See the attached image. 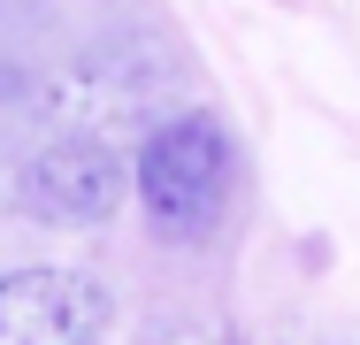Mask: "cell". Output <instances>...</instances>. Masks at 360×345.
Here are the masks:
<instances>
[{
    "label": "cell",
    "mask_w": 360,
    "mask_h": 345,
    "mask_svg": "<svg viewBox=\"0 0 360 345\" xmlns=\"http://www.w3.org/2000/svg\"><path fill=\"white\" fill-rule=\"evenodd\" d=\"M230 169H238V153H230V131L215 115L161 123L146 138V153H139V200L153 215V230L207 238L222 222V200H230Z\"/></svg>",
    "instance_id": "1"
},
{
    "label": "cell",
    "mask_w": 360,
    "mask_h": 345,
    "mask_svg": "<svg viewBox=\"0 0 360 345\" xmlns=\"http://www.w3.org/2000/svg\"><path fill=\"white\" fill-rule=\"evenodd\" d=\"M108 291L84 269H15L0 276V345H108Z\"/></svg>",
    "instance_id": "2"
},
{
    "label": "cell",
    "mask_w": 360,
    "mask_h": 345,
    "mask_svg": "<svg viewBox=\"0 0 360 345\" xmlns=\"http://www.w3.org/2000/svg\"><path fill=\"white\" fill-rule=\"evenodd\" d=\"M23 207L39 215V222H100V215H115L123 200V169H115V153L108 146H92V138H62V146H46V153H31V169H23Z\"/></svg>",
    "instance_id": "3"
}]
</instances>
